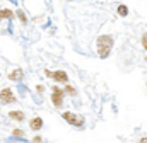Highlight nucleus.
Listing matches in <instances>:
<instances>
[{
	"label": "nucleus",
	"instance_id": "1",
	"mask_svg": "<svg viewBox=\"0 0 147 143\" xmlns=\"http://www.w3.org/2000/svg\"><path fill=\"white\" fill-rule=\"evenodd\" d=\"M113 48V37L108 34H103L98 37V55L101 58H106Z\"/></svg>",
	"mask_w": 147,
	"mask_h": 143
},
{
	"label": "nucleus",
	"instance_id": "2",
	"mask_svg": "<svg viewBox=\"0 0 147 143\" xmlns=\"http://www.w3.org/2000/svg\"><path fill=\"white\" fill-rule=\"evenodd\" d=\"M63 119H65L67 123H70L72 126H82V124H84V118L79 116V114H75V112H70V111L63 112Z\"/></svg>",
	"mask_w": 147,
	"mask_h": 143
},
{
	"label": "nucleus",
	"instance_id": "3",
	"mask_svg": "<svg viewBox=\"0 0 147 143\" xmlns=\"http://www.w3.org/2000/svg\"><path fill=\"white\" fill-rule=\"evenodd\" d=\"M51 101L57 107H60L63 104V90L60 87H53V96H51Z\"/></svg>",
	"mask_w": 147,
	"mask_h": 143
},
{
	"label": "nucleus",
	"instance_id": "4",
	"mask_svg": "<svg viewBox=\"0 0 147 143\" xmlns=\"http://www.w3.org/2000/svg\"><path fill=\"white\" fill-rule=\"evenodd\" d=\"M0 101H2L3 104H9V102H14L16 97H14V94H12L10 89H2V90H0Z\"/></svg>",
	"mask_w": 147,
	"mask_h": 143
},
{
	"label": "nucleus",
	"instance_id": "5",
	"mask_svg": "<svg viewBox=\"0 0 147 143\" xmlns=\"http://www.w3.org/2000/svg\"><path fill=\"white\" fill-rule=\"evenodd\" d=\"M51 77H53L57 82H63V84H67V82H69V77H67V73H65V72H62V70H58V72H55V73H51Z\"/></svg>",
	"mask_w": 147,
	"mask_h": 143
},
{
	"label": "nucleus",
	"instance_id": "6",
	"mask_svg": "<svg viewBox=\"0 0 147 143\" xmlns=\"http://www.w3.org/2000/svg\"><path fill=\"white\" fill-rule=\"evenodd\" d=\"M9 78L14 80V82L21 80V78H22V68H16V70H12L10 73H9Z\"/></svg>",
	"mask_w": 147,
	"mask_h": 143
},
{
	"label": "nucleus",
	"instance_id": "7",
	"mask_svg": "<svg viewBox=\"0 0 147 143\" xmlns=\"http://www.w3.org/2000/svg\"><path fill=\"white\" fill-rule=\"evenodd\" d=\"M29 126H31V130H34V131L41 130V126H43V119H41V118H33L31 123H29Z\"/></svg>",
	"mask_w": 147,
	"mask_h": 143
},
{
	"label": "nucleus",
	"instance_id": "8",
	"mask_svg": "<svg viewBox=\"0 0 147 143\" xmlns=\"http://www.w3.org/2000/svg\"><path fill=\"white\" fill-rule=\"evenodd\" d=\"M9 118H12V119H16V121H22V119H24V112H22V111H10V112H9Z\"/></svg>",
	"mask_w": 147,
	"mask_h": 143
},
{
	"label": "nucleus",
	"instance_id": "9",
	"mask_svg": "<svg viewBox=\"0 0 147 143\" xmlns=\"http://www.w3.org/2000/svg\"><path fill=\"white\" fill-rule=\"evenodd\" d=\"M12 15H14V12H12V10H9V9L0 10V19H12Z\"/></svg>",
	"mask_w": 147,
	"mask_h": 143
},
{
	"label": "nucleus",
	"instance_id": "10",
	"mask_svg": "<svg viewBox=\"0 0 147 143\" xmlns=\"http://www.w3.org/2000/svg\"><path fill=\"white\" fill-rule=\"evenodd\" d=\"M118 14H120L121 17H125V15L128 14V9H127L125 5H120V7H118Z\"/></svg>",
	"mask_w": 147,
	"mask_h": 143
},
{
	"label": "nucleus",
	"instance_id": "11",
	"mask_svg": "<svg viewBox=\"0 0 147 143\" xmlns=\"http://www.w3.org/2000/svg\"><path fill=\"white\" fill-rule=\"evenodd\" d=\"M65 90H67L70 96H75V94H77V92H75V89H74L72 85H65Z\"/></svg>",
	"mask_w": 147,
	"mask_h": 143
},
{
	"label": "nucleus",
	"instance_id": "12",
	"mask_svg": "<svg viewBox=\"0 0 147 143\" xmlns=\"http://www.w3.org/2000/svg\"><path fill=\"white\" fill-rule=\"evenodd\" d=\"M17 17H19V19H21V21H22V22H26V21H28V19H26V15H24V12H22V10H19V12H17Z\"/></svg>",
	"mask_w": 147,
	"mask_h": 143
},
{
	"label": "nucleus",
	"instance_id": "13",
	"mask_svg": "<svg viewBox=\"0 0 147 143\" xmlns=\"http://www.w3.org/2000/svg\"><path fill=\"white\" fill-rule=\"evenodd\" d=\"M12 133H14L16 136H24V131H22V130H14Z\"/></svg>",
	"mask_w": 147,
	"mask_h": 143
},
{
	"label": "nucleus",
	"instance_id": "14",
	"mask_svg": "<svg viewBox=\"0 0 147 143\" xmlns=\"http://www.w3.org/2000/svg\"><path fill=\"white\" fill-rule=\"evenodd\" d=\"M142 46H144V48L147 49V34L142 36Z\"/></svg>",
	"mask_w": 147,
	"mask_h": 143
},
{
	"label": "nucleus",
	"instance_id": "15",
	"mask_svg": "<svg viewBox=\"0 0 147 143\" xmlns=\"http://www.w3.org/2000/svg\"><path fill=\"white\" fill-rule=\"evenodd\" d=\"M33 142H34V143H41V138H39V136H34V140H33Z\"/></svg>",
	"mask_w": 147,
	"mask_h": 143
},
{
	"label": "nucleus",
	"instance_id": "16",
	"mask_svg": "<svg viewBox=\"0 0 147 143\" xmlns=\"http://www.w3.org/2000/svg\"><path fill=\"white\" fill-rule=\"evenodd\" d=\"M140 143H147V138H142V140H140Z\"/></svg>",
	"mask_w": 147,
	"mask_h": 143
}]
</instances>
